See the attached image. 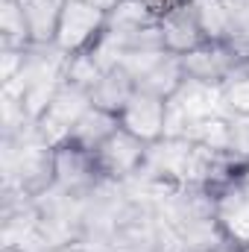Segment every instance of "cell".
<instances>
[{
	"label": "cell",
	"instance_id": "obj_4",
	"mask_svg": "<svg viewBox=\"0 0 249 252\" xmlns=\"http://www.w3.org/2000/svg\"><path fill=\"white\" fill-rule=\"evenodd\" d=\"M241 59H247L232 41H205L202 47L190 50L182 56L187 79H196V82H205V85H214V88H223L232 76V70L241 64Z\"/></svg>",
	"mask_w": 249,
	"mask_h": 252
},
{
	"label": "cell",
	"instance_id": "obj_12",
	"mask_svg": "<svg viewBox=\"0 0 249 252\" xmlns=\"http://www.w3.org/2000/svg\"><path fill=\"white\" fill-rule=\"evenodd\" d=\"M135 88H138V85H135L132 73H126L124 67L118 64V67L106 70L103 79L97 82V88L91 91V106L106 109V112H112V115H121L124 106L132 100Z\"/></svg>",
	"mask_w": 249,
	"mask_h": 252
},
{
	"label": "cell",
	"instance_id": "obj_16",
	"mask_svg": "<svg viewBox=\"0 0 249 252\" xmlns=\"http://www.w3.org/2000/svg\"><path fill=\"white\" fill-rule=\"evenodd\" d=\"M150 24H158V18L141 3V0H121L118 3V9L115 12H109V30L112 32H135V30H144V27H150Z\"/></svg>",
	"mask_w": 249,
	"mask_h": 252
},
{
	"label": "cell",
	"instance_id": "obj_25",
	"mask_svg": "<svg viewBox=\"0 0 249 252\" xmlns=\"http://www.w3.org/2000/svg\"><path fill=\"white\" fill-rule=\"evenodd\" d=\"M38 252H41V250H38Z\"/></svg>",
	"mask_w": 249,
	"mask_h": 252
},
{
	"label": "cell",
	"instance_id": "obj_13",
	"mask_svg": "<svg viewBox=\"0 0 249 252\" xmlns=\"http://www.w3.org/2000/svg\"><path fill=\"white\" fill-rule=\"evenodd\" d=\"M32 44L30 24L21 0H0V47L3 50H27Z\"/></svg>",
	"mask_w": 249,
	"mask_h": 252
},
{
	"label": "cell",
	"instance_id": "obj_18",
	"mask_svg": "<svg viewBox=\"0 0 249 252\" xmlns=\"http://www.w3.org/2000/svg\"><path fill=\"white\" fill-rule=\"evenodd\" d=\"M100 79H103V70H100V64L94 62L88 53H70L67 56L62 82H70V85H76V88H82V91L91 94Z\"/></svg>",
	"mask_w": 249,
	"mask_h": 252
},
{
	"label": "cell",
	"instance_id": "obj_15",
	"mask_svg": "<svg viewBox=\"0 0 249 252\" xmlns=\"http://www.w3.org/2000/svg\"><path fill=\"white\" fill-rule=\"evenodd\" d=\"M193 6H196L202 32L208 41H232L235 21H232V12L223 0H193Z\"/></svg>",
	"mask_w": 249,
	"mask_h": 252
},
{
	"label": "cell",
	"instance_id": "obj_6",
	"mask_svg": "<svg viewBox=\"0 0 249 252\" xmlns=\"http://www.w3.org/2000/svg\"><path fill=\"white\" fill-rule=\"evenodd\" d=\"M121 126L126 132L138 135L147 144H156L158 138H164V126H167V100L147 94L141 88H135L132 100L121 112Z\"/></svg>",
	"mask_w": 249,
	"mask_h": 252
},
{
	"label": "cell",
	"instance_id": "obj_19",
	"mask_svg": "<svg viewBox=\"0 0 249 252\" xmlns=\"http://www.w3.org/2000/svg\"><path fill=\"white\" fill-rule=\"evenodd\" d=\"M232 118V153L249 161V112L247 115H229Z\"/></svg>",
	"mask_w": 249,
	"mask_h": 252
},
{
	"label": "cell",
	"instance_id": "obj_5",
	"mask_svg": "<svg viewBox=\"0 0 249 252\" xmlns=\"http://www.w3.org/2000/svg\"><path fill=\"white\" fill-rule=\"evenodd\" d=\"M147 141H141L138 135H132V132H126L124 126L97 150V164H100V173H103V179H109V182H118V185H124L129 182L138 170H141V164H144V158H147Z\"/></svg>",
	"mask_w": 249,
	"mask_h": 252
},
{
	"label": "cell",
	"instance_id": "obj_3",
	"mask_svg": "<svg viewBox=\"0 0 249 252\" xmlns=\"http://www.w3.org/2000/svg\"><path fill=\"white\" fill-rule=\"evenodd\" d=\"M91 106V94L70 85V82H62L50 109L35 121V129L41 135V141H47L50 147H59L70 138V129L73 124L85 115V109Z\"/></svg>",
	"mask_w": 249,
	"mask_h": 252
},
{
	"label": "cell",
	"instance_id": "obj_24",
	"mask_svg": "<svg viewBox=\"0 0 249 252\" xmlns=\"http://www.w3.org/2000/svg\"><path fill=\"white\" fill-rule=\"evenodd\" d=\"M241 252H249V244H244V247H241Z\"/></svg>",
	"mask_w": 249,
	"mask_h": 252
},
{
	"label": "cell",
	"instance_id": "obj_8",
	"mask_svg": "<svg viewBox=\"0 0 249 252\" xmlns=\"http://www.w3.org/2000/svg\"><path fill=\"white\" fill-rule=\"evenodd\" d=\"M217 199V220L223 232L241 244H249V185L235 182L226 188L214 190Z\"/></svg>",
	"mask_w": 249,
	"mask_h": 252
},
{
	"label": "cell",
	"instance_id": "obj_2",
	"mask_svg": "<svg viewBox=\"0 0 249 252\" xmlns=\"http://www.w3.org/2000/svg\"><path fill=\"white\" fill-rule=\"evenodd\" d=\"M109 15H103L100 9H94L85 0H67L59 21V32H56V47L70 53H85L103 32H106Z\"/></svg>",
	"mask_w": 249,
	"mask_h": 252
},
{
	"label": "cell",
	"instance_id": "obj_20",
	"mask_svg": "<svg viewBox=\"0 0 249 252\" xmlns=\"http://www.w3.org/2000/svg\"><path fill=\"white\" fill-rule=\"evenodd\" d=\"M21 67H24V50H3L0 47V82L3 85L18 79Z\"/></svg>",
	"mask_w": 249,
	"mask_h": 252
},
{
	"label": "cell",
	"instance_id": "obj_11",
	"mask_svg": "<svg viewBox=\"0 0 249 252\" xmlns=\"http://www.w3.org/2000/svg\"><path fill=\"white\" fill-rule=\"evenodd\" d=\"M32 44H53L67 0H21Z\"/></svg>",
	"mask_w": 249,
	"mask_h": 252
},
{
	"label": "cell",
	"instance_id": "obj_1",
	"mask_svg": "<svg viewBox=\"0 0 249 252\" xmlns=\"http://www.w3.org/2000/svg\"><path fill=\"white\" fill-rule=\"evenodd\" d=\"M53 167H56V185L79 199L91 196L106 182L100 173V164H97V153H91L73 141H64L56 147Z\"/></svg>",
	"mask_w": 249,
	"mask_h": 252
},
{
	"label": "cell",
	"instance_id": "obj_14",
	"mask_svg": "<svg viewBox=\"0 0 249 252\" xmlns=\"http://www.w3.org/2000/svg\"><path fill=\"white\" fill-rule=\"evenodd\" d=\"M185 138L199 147H208V150H232V118L217 112L202 121H193L187 126Z\"/></svg>",
	"mask_w": 249,
	"mask_h": 252
},
{
	"label": "cell",
	"instance_id": "obj_23",
	"mask_svg": "<svg viewBox=\"0 0 249 252\" xmlns=\"http://www.w3.org/2000/svg\"><path fill=\"white\" fill-rule=\"evenodd\" d=\"M244 182L249 185V161H247V173H244Z\"/></svg>",
	"mask_w": 249,
	"mask_h": 252
},
{
	"label": "cell",
	"instance_id": "obj_22",
	"mask_svg": "<svg viewBox=\"0 0 249 252\" xmlns=\"http://www.w3.org/2000/svg\"><path fill=\"white\" fill-rule=\"evenodd\" d=\"M85 3H91L94 9H100L103 15H109V12H115V9H118V3H121V0H85Z\"/></svg>",
	"mask_w": 249,
	"mask_h": 252
},
{
	"label": "cell",
	"instance_id": "obj_9",
	"mask_svg": "<svg viewBox=\"0 0 249 252\" xmlns=\"http://www.w3.org/2000/svg\"><path fill=\"white\" fill-rule=\"evenodd\" d=\"M118 129H121V115H112V112H106V109L88 106L85 115L73 124L67 141H73V144H79V147L97 153V150H100V147H103Z\"/></svg>",
	"mask_w": 249,
	"mask_h": 252
},
{
	"label": "cell",
	"instance_id": "obj_21",
	"mask_svg": "<svg viewBox=\"0 0 249 252\" xmlns=\"http://www.w3.org/2000/svg\"><path fill=\"white\" fill-rule=\"evenodd\" d=\"M141 3H144V6H147L153 15H156V18H164L167 12L179 9L182 3H187V0H141Z\"/></svg>",
	"mask_w": 249,
	"mask_h": 252
},
{
	"label": "cell",
	"instance_id": "obj_17",
	"mask_svg": "<svg viewBox=\"0 0 249 252\" xmlns=\"http://www.w3.org/2000/svg\"><path fill=\"white\" fill-rule=\"evenodd\" d=\"M249 112V56L232 70L223 85V115H247Z\"/></svg>",
	"mask_w": 249,
	"mask_h": 252
},
{
	"label": "cell",
	"instance_id": "obj_10",
	"mask_svg": "<svg viewBox=\"0 0 249 252\" xmlns=\"http://www.w3.org/2000/svg\"><path fill=\"white\" fill-rule=\"evenodd\" d=\"M187 73H185V64H182V56L176 53H164L158 62L153 64L135 85L147 94H156L161 100H170L182 85H185Z\"/></svg>",
	"mask_w": 249,
	"mask_h": 252
},
{
	"label": "cell",
	"instance_id": "obj_7",
	"mask_svg": "<svg viewBox=\"0 0 249 252\" xmlns=\"http://www.w3.org/2000/svg\"><path fill=\"white\" fill-rule=\"evenodd\" d=\"M158 27H161L167 53H176V56H185V53L202 47L208 41L205 32H202V24H199V15H196L193 0L182 3L173 12H167L164 18H158Z\"/></svg>",
	"mask_w": 249,
	"mask_h": 252
}]
</instances>
